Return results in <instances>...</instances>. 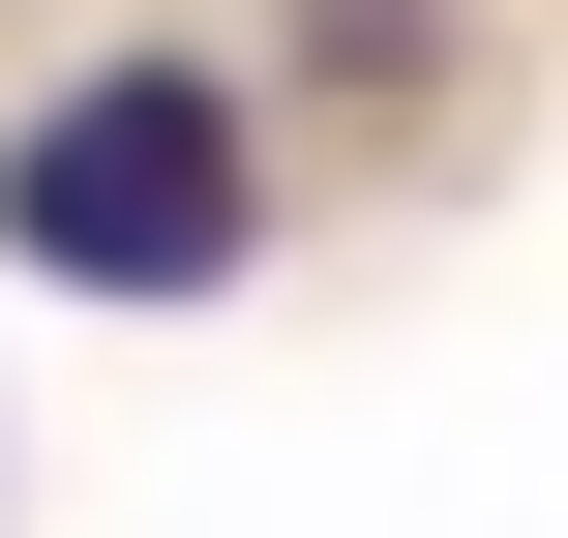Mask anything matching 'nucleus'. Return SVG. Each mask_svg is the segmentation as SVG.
<instances>
[{"label":"nucleus","instance_id":"obj_1","mask_svg":"<svg viewBox=\"0 0 568 538\" xmlns=\"http://www.w3.org/2000/svg\"><path fill=\"white\" fill-rule=\"evenodd\" d=\"M0 240H30L60 300H210V270L270 240V180H240V90H210V60H90V90L0 150Z\"/></svg>","mask_w":568,"mask_h":538}]
</instances>
